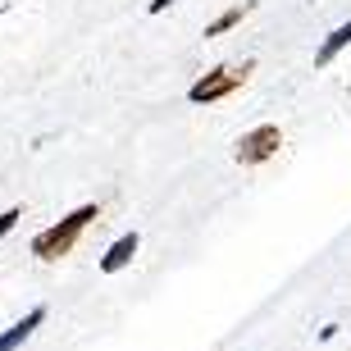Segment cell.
<instances>
[{
    "mask_svg": "<svg viewBox=\"0 0 351 351\" xmlns=\"http://www.w3.org/2000/svg\"><path fill=\"white\" fill-rule=\"evenodd\" d=\"M91 219H101V210H96V206H78L73 215H64L60 223L41 228V233L32 237V256H37V261H60V256H69V251L78 247L82 228H87Z\"/></svg>",
    "mask_w": 351,
    "mask_h": 351,
    "instance_id": "cell-1",
    "label": "cell"
},
{
    "mask_svg": "<svg viewBox=\"0 0 351 351\" xmlns=\"http://www.w3.org/2000/svg\"><path fill=\"white\" fill-rule=\"evenodd\" d=\"M251 73H256V64H242V69H210L206 78H196L192 87H187V101L192 105H210V101H223V96H233L237 87H242V82L251 78Z\"/></svg>",
    "mask_w": 351,
    "mask_h": 351,
    "instance_id": "cell-2",
    "label": "cell"
},
{
    "mask_svg": "<svg viewBox=\"0 0 351 351\" xmlns=\"http://www.w3.org/2000/svg\"><path fill=\"white\" fill-rule=\"evenodd\" d=\"M278 146H283L278 123H261V128L237 137V165H265L269 156H278Z\"/></svg>",
    "mask_w": 351,
    "mask_h": 351,
    "instance_id": "cell-3",
    "label": "cell"
},
{
    "mask_svg": "<svg viewBox=\"0 0 351 351\" xmlns=\"http://www.w3.org/2000/svg\"><path fill=\"white\" fill-rule=\"evenodd\" d=\"M41 319H46V306H32V311H27L14 328H5V333H0V351H19V347H23V342L41 328Z\"/></svg>",
    "mask_w": 351,
    "mask_h": 351,
    "instance_id": "cell-4",
    "label": "cell"
},
{
    "mask_svg": "<svg viewBox=\"0 0 351 351\" xmlns=\"http://www.w3.org/2000/svg\"><path fill=\"white\" fill-rule=\"evenodd\" d=\"M137 247H142V237H137V233H123L119 242H110V251L101 256V274H119L123 265H132Z\"/></svg>",
    "mask_w": 351,
    "mask_h": 351,
    "instance_id": "cell-5",
    "label": "cell"
},
{
    "mask_svg": "<svg viewBox=\"0 0 351 351\" xmlns=\"http://www.w3.org/2000/svg\"><path fill=\"white\" fill-rule=\"evenodd\" d=\"M347 46H351V23H342L338 32H328V37H324V46L315 51V60H319V64H333V55L347 51Z\"/></svg>",
    "mask_w": 351,
    "mask_h": 351,
    "instance_id": "cell-6",
    "label": "cell"
},
{
    "mask_svg": "<svg viewBox=\"0 0 351 351\" xmlns=\"http://www.w3.org/2000/svg\"><path fill=\"white\" fill-rule=\"evenodd\" d=\"M247 10H251L247 0H242V5H233V10H223L219 19H215V23L206 27V37H219V32H228V27H237V23H242V14H247Z\"/></svg>",
    "mask_w": 351,
    "mask_h": 351,
    "instance_id": "cell-7",
    "label": "cell"
},
{
    "mask_svg": "<svg viewBox=\"0 0 351 351\" xmlns=\"http://www.w3.org/2000/svg\"><path fill=\"white\" fill-rule=\"evenodd\" d=\"M19 219H23V215H19V210H5V215H0V237L10 233V228H14V223H19Z\"/></svg>",
    "mask_w": 351,
    "mask_h": 351,
    "instance_id": "cell-8",
    "label": "cell"
},
{
    "mask_svg": "<svg viewBox=\"0 0 351 351\" xmlns=\"http://www.w3.org/2000/svg\"><path fill=\"white\" fill-rule=\"evenodd\" d=\"M169 5H173V0H151V14H165Z\"/></svg>",
    "mask_w": 351,
    "mask_h": 351,
    "instance_id": "cell-9",
    "label": "cell"
}]
</instances>
